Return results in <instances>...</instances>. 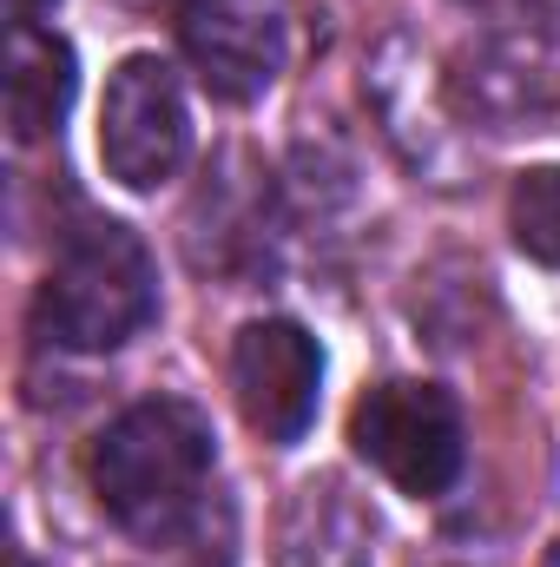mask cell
<instances>
[{
  "mask_svg": "<svg viewBox=\"0 0 560 567\" xmlns=\"http://www.w3.org/2000/svg\"><path fill=\"white\" fill-rule=\"evenodd\" d=\"M73 86H80L73 47L60 33H46L40 20H13V40H7V126H13V140L33 145L60 133Z\"/></svg>",
  "mask_w": 560,
  "mask_h": 567,
  "instance_id": "cell-9",
  "label": "cell"
},
{
  "mask_svg": "<svg viewBox=\"0 0 560 567\" xmlns=\"http://www.w3.org/2000/svg\"><path fill=\"white\" fill-rule=\"evenodd\" d=\"M350 442L356 455L396 482L403 495L435 502L455 488L462 462H468V429H462V403L442 390V383H422V377H396V383H376L356 416H350Z\"/></svg>",
  "mask_w": 560,
  "mask_h": 567,
  "instance_id": "cell-4",
  "label": "cell"
},
{
  "mask_svg": "<svg viewBox=\"0 0 560 567\" xmlns=\"http://www.w3.org/2000/svg\"><path fill=\"white\" fill-rule=\"evenodd\" d=\"M211 475H218V435L211 416L185 396H145L120 410L93 442V495L145 548L172 555L205 548L211 515H225Z\"/></svg>",
  "mask_w": 560,
  "mask_h": 567,
  "instance_id": "cell-1",
  "label": "cell"
},
{
  "mask_svg": "<svg viewBox=\"0 0 560 567\" xmlns=\"http://www.w3.org/2000/svg\"><path fill=\"white\" fill-rule=\"evenodd\" d=\"M231 390L245 423L265 442H303V429L317 423V396H323V350L303 323L290 317H258L238 330L231 343Z\"/></svg>",
  "mask_w": 560,
  "mask_h": 567,
  "instance_id": "cell-7",
  "label": "cell"
},
{
  "mask_svg": "<svg viewBox=\"0 0 560 567\" xmlns=\"http://www.w3.org/2000/svg\"><path fill=\"white\" fill-rule=\"evenodd\" d=\"M548 567H560V542H554V555H548Z\"/></svg>",
  "mask_w": 560,
  "mask_h": 567,
  "instance_id": "cell-14",
  "label": "cell"
},
{
  "mask_svg": "<svg viewBox=\"0 0 560 567\" xmlns=\"http://www.w3.org/2000/svg\"><path fill=\"white\" fill-rule=\"evenodd\" d=\"M448 106L495 140L560 133V13H515L481 27L455 53Z\"/></svg>",
  "mask_w": 560,
  "mask_h": 567,
  "instance_id": "cell-3",
  "label": "cell"
},
{
  "mask_svg": "<svg viewBox=\"0 0 560 567\" xmlns=\"http://www.w3.org/2000/svg\"><path fill=\"white\" fill-rule=\"evenodd\" d=\"M178 40L211 100L251 106L290 66V0H185Z\"/></svg>",
  "mask_w": 560,
  "mask_h": 567,
  "instance_id": "cell-6",
  "label": "cell"
},
{
  "mask_svg": "<svg viewBox=\"0 0 560 567\" xmlns=\"http://www.w3.org/2000/svg\"><path fill=\"white\" fill-rule=\"evenodd\" d=\"M33 317H40V337L60 350H80V357L126 350L158 317V271L145 238L120 218H80L53 251Z\"/></svg>",
  "mask_w": 560,
  "mask_h": 567,
  "instance_id": "cell-2",
  "label": "cell"
},
{
  "mask_svg": "<svg viewBox=\"0 0 560 567\" xmlns=\"http://www.w3.org/2000/svg\"><path fill=\"white\" fill-rule=\"evenodd\" d=\"M278 567H376V522L336 475H317L290 495L278 522Z\"/></svg>",
  "mask_w": 560,
  "mask_h": 567,
  "instance_id": "cell-8",
  "label": "cell"
},
{
  "mask_svg": "<svg viewBox=\"0 0 560 567\" xmlns=\"http://www.w3.org/2000/svg\"><path fill=\"white\" fill-rule=\"evenodd\" d=\"M7 567H33V561H27V555H20V548H13V555H7Z\"/></svg>",
  "mask_w": 560,
  "mask_h": 567,
  "instance_id": "cell-13",
  "label": "cell"
},
{
  "mask_svg": "<svg viewBox=\"0 0 560 567\" xmlns=\"http://www.w3.org/2000/svg\"><path fill=\"white\" fill-rule=\"evenodd\" d=\"M251 185H258V178H251ZM251 185H238V172L218 165L211 185L198 192V205H191V251L211 238V251L198 258L205 271H245V265H265V192H258L251 205H238Z\"/></svg>",
  "mask_w": 560,
  "mask_h": 567,
  "instance_id": "cell-10",
  "label": "cell"
},
{
  "mask_svg": "<svg viewBox=\"0 0 560 567\" xmlns=\"http://www.w3.org/2000/svg\"><path fill=\"white\" fill-rule=\"evenodd\" d=\"M508 225H515V245H521L535 265L560 271V165H535V172L515 178V192H508Z\"/></svg>",
  "mask_w": 560,
  "mask_h": 567,
  "instance_id": "cell-11",
  "label": "cell"
},
{
  "mask_svg": "<svg viewBox=\"0 0 560 567\" xmlns=\"http://www.w3.org/2000/svg\"><path fill=\"white\" fill-rule=\"evenodd\" d=\"M185 152H191V113H185L178 66L158 53H126L100 106L106 178H120L126 192H158L165 178H178Z\"/></svg>",
  "mask_w": 560,
  "mask_h": 567,
  "instance_id": "cell-5",
  "label": "cell"
},
{
  "mask_svg": "<svg viewBox=\"0 0 560 567\" xmlns=\"http://www.w3.org/2000/svg\"><path fill=\"white\" fill-rule=\"evenodd\" d=\"M126 7H158V0H126Z\"/></svg>",
  "mask_w": 560,
  "mask_h": 567,
  "instance_id": "cell-15",
  "label": "cell"
},
{
  "mask_svg": "<svg viewBox=\"0 0 560 567\" xmlns=\"http://www.w3.org/2000/svg\"><path fill=\"white\" fill-rule=\"evenodd\" d=\"M7 7H13V20H40V13H46L53 0H7Z\"/></svg>",
  "mask_w": 560,
  "mask_h": 567,
  "instance_id": "cell-12",
  "label": "cell"
}]
</instances>
